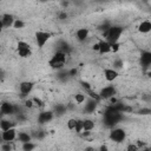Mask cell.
<instances>
[{
  "label": "cell",
  "instance_id": "6da1fadb",
  "mask_svg": "<svg viewBox=\"0 0 151 151\" xmlns=\"http://www.w3.org/2000/svg\"><path fill=\"white\" fill-rule=\"evenodd\" d=\"M66 61H67V54H66V52L58 51L48 60V66L51 68H53V70L60 71V70H64V67L66 65Z\"/></svg>",
  "mask_w": 151,
  "mask_h": 151
},
{
  "label": "cell",
  "instance_id": "7a4b0ae2",
  "mask_svg": "<svg viewBox=\"0 0 151 151\" xmlns=\"http://www.w3.org/2000/svg\"><path fill=\"white\" fill-rule=\"evenodd\" d=\"M123 27L118 26V25H113L110 26V28L105 32V38L106 41H109L110 44H114V42H119V39L123 34Z\"/></svg>",
  "mask_w": 151,
  "mask_h": 151
},
{
  "label": "cell",
  "instance_id": "3957f363",
  "mask_svg": "<svg viewBox=\"0 0 151 151\" xmlns=\"http://www.w3.org/2000/svg\"><path fill=\"white\" fill-rule=\"evenodd\" d=\"M109 138L114 143H123L126 139V132L122 127H113L109 133Z\"/></svg>",
  "mask_w": 151,
  "mask_h": 151
},
{
  "label": "cell",
  "instance_id": "277c9868",
  "mask_svg": "<svg viewBox=\"0 0 151 151\" xmlns=\"http://www.w3.org/2000/svg\"><path fill=\"white\" fill-rule=\"evenodd\" d=\"M17 52L20 58H28L32 55V48L28 42L24 40H19L17 44Z\"/></svg>",
  "mask_w": 151,
  "mask_h": 151
},
{
  "label": "cell",
  "instance_id": "5b68a950",
  "mask_svg": "<svg viewBox=\"0 0 151 151\" xmlns=\"http://www.w3.org/2000/svg\"><path fill=\"white\" fill-rule=\"evenodd\" d=\"M52 34L50 32H46V31H38L35 32V44L39 48H42L47 41L51 39Z\"/></svg>",
  "mask_w": 151,
  "mask_h": 151
},
{
  "label": "cell",
  "instance_id": "8992f818",
  "mask_svg": "<svg viewBox=\"0 0 151 151\" xmlns=\"http://www.w3.org/2000/svg\"><path fill=\"white\" fill-rule=\"evenodd\" d=\"M18 131L15 127H12L7 131L1 132V139L4 143H13L15 139H18Z\"/></svg>",
  "mask_w": 151,
  "mask_h": 151
},
{
  "label": "cell",
  "instance_id": "52a82bcc",
  "mask_svg": "<svg viewBox=\"0 0 151 151\" xmlns=\"http://www.w3.org/2000/svg\"><path fill=\"white\" fill-rule=\"evenodd\" d=\"M116 93H117L116 87H114L113 85H107V86L101 87V90L99 91V97H100V99H106V100H109L110 98L114 97Z\"/></svg>",
  "mask_w": 151,
  "mask_h": 151
},
{
  "label": "cell",
  "instance_id": "ba28073f",
  "mask_svg": "<svg viewBox=\"0 0 151 151\" xmlns=\"http://www.w3.org/2000/svg\"><path fill=\"white\" fill-rule=\"evenodd\" d=\"M0 111L4 116H12L17 111V106H14L12 103L9 101H2L0 105Z\"/></svg>",
  "mask_w": 151,
  "mask_h": 151
},
{
  "label": "cell",
  "instance_id": "9c48e42d",
  "mask_svg": "<svg viewBox=\"0 0 151 151\" xmlns=\"http://www.w3.org/2000/svg\"><path fill=\"white\" fill-rule=\"evenodd\" d=\"M33 87H34V83L33 81L25 80V81H21L19 84V91H20V93L22 96H28L33 91Z\"/></svg>",
  "mask_w": 151,
  "mask_h": 151
},
{
  "label": "cell",
  "instance_id": "30bf717a",
  "mask_svg": "<svg viewBox=\"0 0 151 151\" xmlns=\"http://www.w3.org/2000/svg\"><path fill=\"white\" fill-rule=\"evenodd\" d=\"M14 21H15V19H14L13 14H11V13H4V14H1V26L2 27H5V28L13 27Z\"/></svg>",
  "mask_w": 151,
  "mask_h": 151
},
{
  "label": "cell",
  "instance_id": "8fae6325",
  "mask_svg": "<svg viewBox=\"0 0 151 151\" xmlns=\"http://www.w3.org/2000/svg\"><path fill=\"white\" fill-rule=\"evenodd\" d=\"M104 78H105V80L106 81H109V83H111V81H114L118 77H119V73H118V71L116 70V68H111V67H107V68H105L104 70Z\"/></svg>",
  "mask_w": 151,
  "mask_h": 151
},
{
  "label": "cell",
  "instance_id": "7c38bea8",
  "mask_svg": "<svg viewBox=\"0 0 151 151\" xmlns=\"http://www.w3.org/2000/svg\"><path fill=\"white\" fill-rule=\"evenodd\" d=\"M54 117V113L52 111H44V112H40L39 116H38V122L40 124H46L48 122H51Z\"/></svg>",
  "mask_w": 151,
  "mask_h": 151
},
{
  "label": "cell",
  "instance_id": "4fadbf2b",
  "mask_svg": "<svg viewBox=\"0 0 151 151\" xmlns=\"http://www.w3.org/2000/svg\"><path fill=\"white\" fill-rule=\"evenodd\" d=\"M88 34H90V31L88 28H85V27H81V28H78L76 31V38L78 41L80 42H84L87 38H88Z\"/></svg>",
  "mask_w": 151,
  "mask_h": 151
},
{
  "label": "cell",
  "instance_id": "5bb4252c",
  "mask_svg": "<svg viewBox=\"0 0 151 151\" xmlns=\"http://www.w3.org/2000/svg\"><path fill=\"white\" fill-rule=\"evenodd\" d=\"M98 42H99V54H107L111 52V44L109 41L100 39Z\"/></svg>",
  "mask_w": 151,
  "mask_h": 151
},
{
  "label": "cell",
  "instance_id": "9a60e30c",
  "mask_svg": "<svg viewBox=\"0 0 151 151\" xmlns=\"http://www.w3.org/2000/svg\"><path fill=\"white\" fill-rule=\"evenodd\" d=\"M138 31L139 33H143V34L151 32V20H143L138 26Z\"/></svg>",
  "mask_w": 151,
  "mask_h": 151
},
{
  "label": "cell",
  "instance_id": "2e32d148",
  "mask_svg": "<svg viewBox=\"0 0 151 151\" xmlns=\"http://www.w3.org/2000/svg\"><path fill=\"white\" fill-rule=\"evenodd\" d=\"M12 127H15V123L11 119H6V118H2L1 122H0V129L1 131H7Z\"/></svg>",
  "mask_w": 151,
  "mask_h": 151
},
{
  "label": "cell",
  "instance_id": "e0dca14e",
  "mask_svg": "<svg viewBox=\"0 0 151 151\" xmlns=\"http://www.w3.org/2000/svg\"><path fill=\"white\" fill-rule=\"evenodd\" d=\"M18 142H20L21 144L24 143H28V142H32V134H29L28 132H25V131H21L18 133Z\"/></svg>",
  "mask_w": 151,
  "mask_h": 151
},
{
  "label": "cell",
  "instance_id": "ac0fdd59",
  "mask_svg": "<svg viewBox=\"0 0 151 151\" xmlns=\"http://www.w3.org/2000/svg\"><path fill=\"white\" fill-rule=\"evenodd\" d=\"M83 124H84V131H88V132H91L96 126L94 122L92 119H90V118L83 119Z\"/></svg>",
  "mask_w": 151,
  "mask_h": 151
},
{
  "label": "cell",
  "instance_id": "d6986e66",
  "mask_svg": "<svg viewBox=\"0 0 151 151\" xmlns=\"http://www.w3.org/2000/svg\"><path fill=\"white\" fill-rule=\"evenodd\" d=\"M74 101L78 104V105H81L83 103L86 101V94L83 93V92H78L74 94Z\"/></svg>",
  "mask_w": 151,
  "mask_h": 151
},
{
  "label": "cell",
  "instance_id": "ffe728a7",
  "mask_svg": "<svg viewBox=\"0 0 151 151\" xmlns=\"http://www.w3.org/2000/svg\"><path fill=\"white\" fill-rule=\"evenodd\" d=\"M35 147H37V144H34L33 142H28V143L21 144V150L22 151H34Z\"/></svg>",
  "mask_w": 151,
  "mask_h": 151
},
{
  "label": "cell",
  "instance_id": "44dd1931",
  "mask_svg": "<svg viewBox=\"0 0 151 151\" xmlns=\"http://www.w3.org/2000/svg\"><path fill=\"white\" fill-rule=\"evenodd\" d=\"M76 125H77V119L76 118H70L66 123V126L70 131H74L76 130Z\"/></svg>",
  "mask_w": 151,
  "mask_h": 151
},
{
  "label": "cell",
  "instance_id": "7402d4cb",
  "mask_svg": "<svg viewBox=\"0 0 151 151\" xmlns=\"http://www.w3.org/2000/svg\"><path fill=\"white\" fill-rule=\"evenodd\" d=\"M76 133L81 134L84 132V124H83V119H77V125H76Z\"/></svg>",
  "mask_w": 151,
  "mask_h": 151
},
{
  "label": "cell",
  "instance_id": "603a6c76",
  "mask_svg": "<svg viewBox=\"0 0 151 151\" xmlns=\"http://www.w3.org/2000/svg\"><path fill=\"white\" fill-rule=\"evenodd\" d=\"M96 105H97V100H93V99L90 98L88 101H87V104H86V110L90 111V112H92L96 109Z\"/></svg>",
  "mask_w": 151,
  "mask_h": 151
},
{
  "label": "cell",
  "instance_id": "cb8c5ba5",
  "mask_svg": "<svg viewBox=\"0 0 151 151\" xmlns=\"http://www.w3.org/2000/svg\"><path fill=\"white\" fill-rule=\"evenodd\" d=\"M24 27H25V22H24L21 19H15L14 25H13V28L20 29V28H24Z\"/></svg>",
  "mask_w": 151,
  "mask_h": 151
},
{
  "label": "cell",
  "instance_id": "d4e9b609",
  "mask_svg": "<svg viewBox=\"0 0 151 151\" xmlns=\"http://www.w3.org/2000/svg\"><path fill=\"white\" fill-rule=\"evenodd\" d=\"M125 151H139V147L137 146L136 143H130V144L126 145Z\"/></svg>",
  "mask_w": 151,
  "mask_h": 151
},
{
  "label": "cell",
  "instance_id": "484cf974",
  "mask_svg": "<svg viewBox=\"0 0 151 151\" xmlns=\"http://www.w3.org/2000/svg\"><path fill=\"white\" fill-rule=\"evenodd\" d=\"M142 60L145 65H150L151 64V53H145L143 57H142Z\"/></svg>",
  "mask_w": 151,
  "mask_h": 151
},
{
  "label": "cell",
  "instance_id": "4316f807",
  "mask_svg": "<svg viewBox=\"0 0 151 151\" xmlns=\"http://www.w3.org/2000/svg\"><path fill=\"white\" fill-rule=\"evenodd\" d=\"M120 42H114V44H111V52L112 53H116L120 50Z\"/></svg>",
  "mask_w": 151,
  "mask_h": 151
},
{
  "label": "cell",
  "instance_id": "83f0119b",
  "mask_svg": "<svg viewBox=\"0 0 151 151\" xmlns=\"http://www.w3.org/2000/svg\"><path fill=\"white\" fill-rule=\"evenodd\" d=\"M13 147L11 145V143H2L1 144V151H12Z\"/></svg>",
  "mask_w": 151,
  "mask_h": 151
},
{
  "label": "cell",
  "instance_id": "f1b7e54d",
  "mask_svg": "<svg viewBox=\"0 0 151 151\" xmlns=\"http://www.w3.org/2000/svg\"><path fill=\"white\" fill-rule=\"evenodd\" d=\"M24 106H25L26 109H32V107L34 106V101H33V99H26V100L24 101Z\"/></svg>",
  "mask_w": 151,
  "mask_h": 151
},
{
  "label": "cell",
  "instance_id": "f546056e",
  "mask_svg": "<svg viewBox=\"0 0 151 151\" xmlns=\"http://www.w3.org/2000/svg\"><path fill=\"white\" fill-rule=\"evenodd\" d=\"M81 87H83V88H85V91H86V92H88V91H91V90H92L91 84H90V83H87V81H81Z\"/></svg>",
  "mask_w": 151,
  "mask_h": 151
},
{
  "label": "cell",
  "instance_id": "4dcf8cb0",
  "mask_svg": "<svg viewBox=\"0 0 151 151\" xmlns=\"http://www.w3.org/2000/svg\"><path fill=\"white\" fill-rule=\"evenodd\" d=\"M138 114H151V109H140Z\"/></svg>",
  "mask_w": 151,
  "mask_h": 151
},
{
  "label": "cell",
  "instance_id": "1f68e13d",
  "mask_svg": "<svg viewBox=\"0 0 151 151\" xmlns=\"http://www.w3.org/2000/svg\"><path fill=\"white\" fill-rule=\"evenodd\" d=\"M32 99H33V101H34V105H37V106H42V101H41L39 98L34 97V98H32Z\"/></svg>",
  "mask_w": 151,
  "mask_h": 151
},
{
  "label": "cell",
  "instance_id": "d6a6232c",
  "mask_svg": "<svg viewBox=\"0 0 151 151\" xmlns=\"http://www.w3.org/2000/svg\"><path fill=\"white\" fill-rule=\"evenodd\" d=\"M98 151H110V150H109V146H107V145H105V144H101V145L99 146Z\"/></svg>",
  "mask_w": 151,
  "mask_h": 151
},
{
  "label": "cell",
  "instance_id": "836d02e7",
  "mask_svg": "<svg viewBox=\"0 0 151 151\" xmlns=\"http://www.w3.org/2000/svg\"><path fill=\"white\" fill-rule=\"evenodd\" d=\"M92 50L99 53V42H94V44L92 45Z\"/></svg>",
  "mask_w": 151,
  "mask_h": 151
},
{
  "label": "cell",
  "instance_id": "e575fe53",
  "mask_svg": "<svg viewBox=\"0 0 151 151\" xmlns=\"http://www.w3.org/2000/svg\"><path fill=\"white\" fill-rule=\"evenodd\" d=\"M77 74V68H71L70 71H68V76L70 77H73V76H76Z\"/></svg>",
  "mask_w": 151,
  "mask_h": 151
},
{
  "label": "cell",
  "instance_id": "d590c367",
  "mask_svg": "<svg viewBox=\"0 0 151 151\" xmlns=\"http://www.w3.org/2000/svg\"><path fill=\"white\" fill-rule=\"evenodd\" d=\"M146 76H147L149 78H151V66H150V68L147 70V72H146Z\"/></svg>",
  "mask_w": 151,
  "mask_h": 151
},
{
  "label": "cell",
  "instance_id": "8d00e7d4",
  "mask_svg": "<svg viewBox=\"0 0 151 151\" xmlns=\"http://www.w3.org/2000/svg\"><path fill=\"white\" fill-rule=\"evenodd\" d=\"M85 151H94V149H93V147H86Z\"/></svg>",
  "mask_w": 151,
  "mask_h": 151
}]
</instances>
